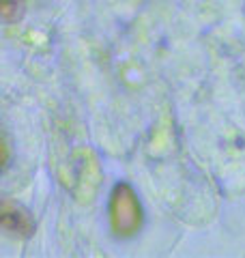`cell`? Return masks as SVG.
I'll use <instances>...</instances> for the list:
<instances>
[{"instance_id": "3", "label": "cell", "mask_w": 245, "mask_h": 258, "mask_svg": "<svg viewBox=\"0 0 245 258\" xmlns=\"http://www.w3.org/2000/svg\"><path fill=\"white\" fill-rule=\"evenodd\" d=\"M24 9H26V0H0V15L7 24L20 22Z\"/></svg>"}, {"instance_id": "1", "label": "cell", "mask_w": 245, "mask_h": 258, "mask_svg": "<svg viewBox=\"0 0 245 258\" xmlns=\"http://www.w3.org/2000/svg\"><path fill=\"white\" fill-rule=\"evenodd\" d=\"M110 224L114 235L120 239L134 237L142 226V207L132 185H114L110 196Z\"/></svg>"}, {"instance_id": "2", "label": "cell", "mask_w": 245, "mask_h": 258, "mask_svg": "<svg viewBox=\"0 0 245 258\" xmlns=\"http://www.w3.org/2000/svg\"><path fill=\"white\" fill-rule=\"evenodd\" d=\"M0 224H3L5 230L13 232V235H20L24 239H28L32 232H35V222H32L30 213L18 203H11V200H3V207H0Z\"/></svg>"}]
</instances>
